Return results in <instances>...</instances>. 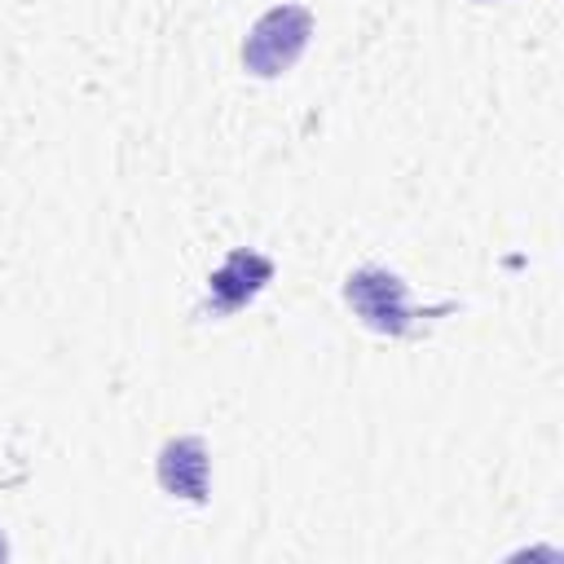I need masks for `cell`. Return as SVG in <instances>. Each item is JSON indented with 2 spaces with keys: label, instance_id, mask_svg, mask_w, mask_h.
I'll return each instance as SVG.
<instances>
[{
  "label": "cell",
  "instance_id": "obj_1",
  "mask_svg": "<svg viewBox=\"0 0 564 564\" xmlns=\"http://www.w3.org/2000/svg\"><path fill=\"white\" fill-rule=\"evenodd\" d=\"M308 35H313V13L304 4H278L251 26V35L242 44V66L260 79H273L295 66Z\"/></svg>",
  "mask_w": 564,
  "mask_h": 564
},
{
  "label": "cell",
  "instance_id": "obj_2",
  "mask_svg": "<svg viewBox=\"0 0 564 564\" xmlns=\"http://www.w3.org/2000/svg\"><path fill=\"white\" fill-rule=\"evenodd\" d=\"M344 300L352 313L383 335H401L410 326V304H405V282L388 269H357L344 286Z\"/></svg>",
  "mask_w": 564,
  "mask_h": 564
},
{
  "label": "cell",
  "instance_id": "obj_3",
  "mask_svg": "<svg viewBox=\"0 0 564 564\" xmlns=\"http://www.w3.org/2000/svg\"><path fill=\"white\" fill-rule=\"evenodd\" d=\"M159 485L172 498L203 502L207 498V445L198 436H172L159 449Z\"/></svg>",
  "mask_w": 564,
  "mask_h": 564
},
{
  "label": "cell",
  "instance_id": "obj_4",
  "mask_svg": "<svg viewBox=\"0 0 564 564\" xmlns=\"http://www.w3.org/2000/svg\"><path fill=\"white\" fill-rule=\"evenodd\" d=\"M273 278V264L260 256V251H234L216 273H212V295H216V308L229 313L238 304H247L264 282Z\"/></svg>",
  "mask_w": 564,
  "mask_h": 564
},
{
  "label": "cell",
  "instance_id": "obj_5",
  "mask_svg": "<svg viewBox=\"0 0 564 564\" xmlns=\"http://www.w3.org/2000/svg\"><path fill=\"white\" fill-rule=\"evenodd\" d=\"M0 555H4V538H0Z\"/></svg>",
  "mask_w": 564,
  "mask_h": 564
}]
</instances>
